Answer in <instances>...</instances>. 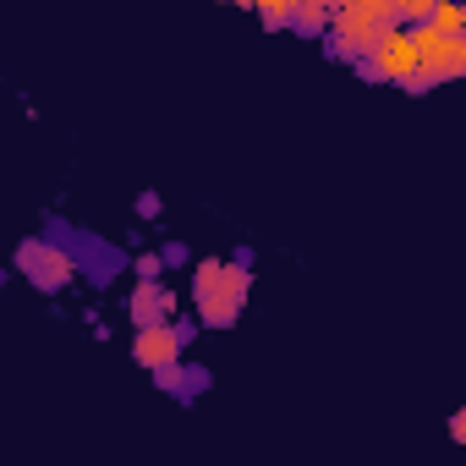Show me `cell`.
<instances>
[{
  "instance_id": "6da1fadb",
  "label": "cell",
  "mask_w": 466,
  "mask_h": 466,
  "mask_svg": "<svg viewBox=\"0 0 466 466\" xmlns=\"http://www.w3.org/2000/svg\"><path fill=\"white\" fill-rule=\"evenodd\" d=\"M253 291V258H203L192 269V308L208 329H230L242 319V302Z\"/></svg>"
},
{
  "instance_id": "7a4b0ae2",
  "label": "cell",
  "mask_w": 466,
  "mask_h": 466,
  "mask_svg": "<svg viewBox=\"0 0 466 466\" xmlns=\"http://www.w3.org/2000/svg\"><path fill=\"white\" fill-rule=\"evenodd\" d=\"M50 237L66 248V258H72V269L88 280V286H110L121 269H127V253L116 248V242H105V237H94V230H83V225H66V219H50Z\"/></svg>"
},
{
  "instance_id": "3957f363",
  "label": "cell",
  "mask_w": 466,
  "mask_h": 466,
  "mask_svg": "<svg viewBox=\"0 0 466 466\" xmlns=\"http://www.w3.org/2000/svg\"><path fill=\"white\" fill-rule=\"evenodd\" d=\"M17 269H23L28 286L45 291V297H61V291L77 280V269H72V258H66V248H61L56 237H28V242L17 248Z\"/></svg>"
},
{
  "instance_id": "277c9868",
  "label": "cell",
  "mask_w": 466,
  "mask_h": 466,
  "mask_svg": "<svg viewBox=\"0 0 466 466\" xmlns=\"http://www.w3.org/2000/svg\"><path fill=\"white\" fill-rule=\"evenodd\" d=\"M362 66V77L368 83H400L411 66H417V45H411V28L406 23H395V28H384V39L357 61Z\"/></svg>"
},
{
  "instance_id": "5b68a950",
  "label": "cell",
  "mask_w": 466,
  "mask_h": 466,
  "mask_svg": "<svg viewBox=\"0 0 466 466\" xmlns=\"http://www.w3.org/2000/svg\"><path fill=\"white\" fill-rule=\"evenodd\" d=\"M187 340H192V329L187 324H170V319H154V324H143L137 329V340H132V357H137V368H159V362H176L181 351H187Z\"/></svg>"
},
{
  "instance_id": "8992f818",
  "label": "cell",
  "mask_w": 466,
  "mask_h": 466,
  "mask_svg": "<svg viewBox=\"0 0 466 466\" xmlns=\"http://www.w3.org/2000/svg\"><path fill=\"white\" fill-rule=\"evenodd\" d=\"M411 45H417V66H428L433 83H455L466 72V39H433L428 28H411Z\"/></svg>"
},
{
  "instance_id": "52a82bcc",
  "label": "cell",
  "mask_w": 466,
  "mask_h": 466,
  "mask_svg": "<svg viewBox=\"0 0 466 466\" xmlns=\"http://www.w3.org/2000/svg\"><path fill=\"white\" fill-rule=\"evenodd\" d=\"M154 384H159L165 395H176L181 406H192V400L208 390V373H203V368H181V357H176V362H159V368H154Z\"/></svg>"
},
{
  "instance_id": "ba28073f",
  "label": "cell",
  "mask_w": 466,
  "mask_h": 466,
  "mask_svg": "<svg viewBox=\"0 0 466 466\" xmlns=\"http://www.w3.org/2000/svg\"><path fill=\"white\" fill-rule=\"evenodd\" d=\"M127 313H132V324H137V329H143V324H154V319H170V291H165V280H137V291H132Z\"/></svg>"
},
{
  "instance_id": "9c48e42d",
  "label": "cell",
  "mask_w": 466,
  "mask_h": 466,
  "mask_svg": "<svg viewBox=\"0 0 466 466\" xmlns=\"http://www.w3.org/2000/svg\"><path fill=\"white\" fill-rule=\"evenodd\" d=\"M417 28H428L433 39H466V0H433Z\"/></svg>"
},
{
  "instance_id": "30bf717a",
  "label": "cell",
  "mask_w": 466,
  "mask_h": 466,
  "mask_svg": "<svg viewBox=\"0 0 466 466\" xmlns=\"http://www.w3.org/2000/svg\"><path fill=\"white\" fill-rule=\"evenodd\" d=\"M286 28L302 34V39H324V28H329V6H319V0H297Z\"/></svg>"
},
{
  "instance_id": "8fae6325",
  "label": "cell",
  "mask_w": 466,
  "mask_h": 466,
  "mask_svg": "<svg viewBox=\"0 0 466 466\" xmlns=\"http://www.w3.org/2000/svg\"><path fill=\"white\" fill-rule=\"evenodd\" d=\"M340 12H357V17H373V23H395V0H340Z\"/></svg>"
},
{
  "instance_id": "7c38bea8",
  "label": "cell",
  "mask_w": 466,
  "mask_h": 466,
  "mask_svg": "<svg viewBox=\"0 0 466 466\" xmlns=\"http://www.w3.org/2000/svg\"><path fill=\"white\" fill-rule=\"evenodd\" d=\"M291 6H297V0H253V12H258V17H264V28H275V34L291 23Z\"/></svg>"
},
{
  "instance_id": "4fadbf2b",
  "label": "cell",
  "mask_w": 466,
  "mask_h": 466,
  "mask_svg": "<svg viewBox=\"0 0 466 466\" xmlns=\"http://www.w3.org/2000/svg\"><path fill=\"white\" fill-rule=\"evenodd\" d=\"M137 280H165V258L143 253V258H137Z\"/></svg>"
},
{
  "instance_id": "5bb4252c",
  "label": "cell",
  "mask_w": 466,
  "mask_h": 466,
  "mask_svg": "<svg viewBox=\"0 0 466 466\" xmlns=\"http://www.w3.org/2000/svg\"><path fill=\"white\" fill-rule=\"evenodd\" d=\"M159 208H165L159 192H143V198H137V219H159Z\"/></svg>"
}]
</instances>
